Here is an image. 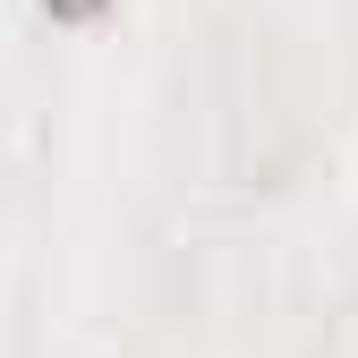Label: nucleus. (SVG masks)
<instances>
[{
    "label": "nucleus",
    "instance_id": "1",
    "mask_svg": "<svg viewBox=\"0 0 358 358\" xmlns=\"http://www.w3.org/2000/svg\"><path fill=\"white\" fill-rule=\"evenodd\" d=\"M43 9H52V17H94L103 0H43Z\"/></svg>",
    "mask_w": 358,
    "mask_h": 358
}]
</instances>
